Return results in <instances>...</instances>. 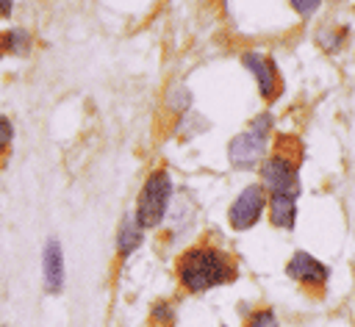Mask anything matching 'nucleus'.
Wrapping results in <instances>:
<instances>
[{
	"label": "nucleus",
	"mask_w": 355,
	"mask_h": 327,
	"mask_svg": "<svg viewBox=\"0 0 355 327\" xmlns=\"http://www.w3.org/2000/svg\"><path fill=\"white\" fill-rule=\"evenodd\" d=\"M178 277L180 283L197 294V291H208L225 280L233 277V266L225 260V255L214 247H194L189 249L180 263H178Z\"/></svg>",
	"instance_id": "f257e3e1"
},
{
	"label": "nucleus",
	"mask_w": 355,
	"mask_h": 327,
	"mask_svg": "<svg viewBox=\"0 0 355 327\" xmlns=\"http://www.w3.org/2000/svg\"><path fill=\"white\" fill-rule=\"evenodd\" d=\"M286 272H288V277L302 280V283H311V285H319V283L327 280V266L319 263V260H316L313 255H308V252H294V258L288 260Z\"/></svg>",
	"instance_id": "6e6552de"
},
{
	"label": "nucleus",
	"mask_w": 355,
	"mask_h": 327,
	"mask_svg": "<svg viewBox=\"0 0 355 327\" xmlns=\"http://www.w3.org/2000/svg\"><path fill=\"white\" fill-rule=\"evenodd\" d=\"M169 200H172V180L166 172H153L147 180H144V188L139 194V208H136V219L141 222V227H158L161 219L166 216V208H169Z\"/></svg>",
	"instance_id": "f03ea898"
},
{
	"label": "nucleus",
	"mask_w": 355,
	"mask_h": 327,
	"mask_svg": "<svg viewBox=\"0 0 355 327\" xmlns=\"http://www.w3.org/2000/svg\"><path fill=\"white\" fill-rule=\"evenodd\" d=\"M11 139H14V127L6 116H0V150H6L11 144Z\"/></svg>",
	"instance_id": "2eb2a0df"
},
{
	"label": "nucleus",
	"mask_w": 355,
	"mask_h": 327,
	"mask_svg": "<svg viewBox=\"0 0 355 327\" xmlns=\"http://www.w3.org/2000/svg\"><path fill=\"white\" fill-rule=\"evenodd\" d=\"M261 180L263 188H269L272 194H297V172L294 164L283 155H272L263 169H261Z\"/></svg>",
	"instance_id": "39448f33"
},
{
	"label": "nucleus",
	"mask_w": 355,
	"mask_h": 327,
	"mask_svg": "<svg viewBox=\"0 0 355 327\" xmlns=\"http://www.w3.org/2000/svg\"><path fill=\"white\" fill-rule=\"evenodd\" d=\"M291 6L297 8V14H302V17H311L319 6H322V0H291Z\"/></svg>",
	"instance_id": "ddd939ff"
},
{
	"label": "nucleus",
	"mask_w": 355,
	"mask_h": 327,
	"mask_svg": "<svg viewBox=\"0 0 355 327\" xmlns=\"http://www.w3.org/2000/svg\"><path fill=\"white\" fill-rule=\"evenodd\" d=\"M294 197L297 194H272V200H269V219H272L275 227H286V230L294 227V213H297Z\"/></svg>",
	"instance_id": "1a4fd4ad"
},
{
	"label": "nucleus",
	"mask_w": 355,
	"mask_h": 327,
	"mask_svg": "<svg viewBox=\"0 0 355 327\" xmlns=\"http://www.w3.org/2000/svg\"><path fill=\"white\" fill-rule=\"evenodd\" d=\"M141 236H144V227L141 222L136 219V213H128L119 224V236H116V249L119 255H130L139 244H141Z\"/></svg>",
	"instance_id": "9d476101"
},
{
	"label": "nucleus",
	"mask_w": 355,
	"mask_h": 327,
	"mask_svg": "<svg viewBox=\"0 0 355 327\" xmlns=\"http://www.w3.org/2000/svg\"><path fill=\"white\" fill-rule=\"evenodd\" d=\"M153 316H155L158 321H172V319H175V313H172V308H169V305H164V302H158V305H153Z\"/></svg>",
	"instance_id": "dca6fc26"
},
{
	"label": "nucleus",
	"mask_w": 355,
	"mask_h": 327,
	"mask_svg": "<svg viewBox=\"0 0 355 327\" xmlns=\"http://www.w3.org/2000/svg\"><path fill=\"white\" fill-rule=\"evenodd\" d=\"M263 202H266V197H263V186H247V188L233 200L230 213H227L233 230H250V227L261 219V213H263Z\"/></svg>",
	"instance_id": "20e7f679"
},
{
	"label": "nucleus",
	"mask_w": 355,
	"mask_h": 327,
	"mask_svg": "<svg viewBox=\"0 0 355 327\" xmlns=\"http://www.w3.org/2000/svg\"><path fill=\"white\" fill-rule=\"evenodd\" d=\"M241 64L255 72V80H258L261 94H263L266 100H272L275 91H277V69H275V64H272L269 58H263L261 53H252V50L241 55Z\"/></svg>",
	"instance_id": "0eeeda50"
},
{
	"label": "nucleus",
	"mask_w": 355,
	"mask_h": 327,
	"mask_svg": "<svg viewBox=\"0 0 355 327\" xmlns=\"http://www.w3.org/2000/svg\"><path fill=\"white\" fill-rule=\"evenodd\" d=\"M42 277H44V288L50 294H58L64 288V252L58 238H47L44 252H42Z\"/></svg>",
	"instance_id": "423d86ee"
},
{
	"label": "nucleus",
	"mask_w": 355,
	"mask_h": 327,
	"mask_svg": "<svg viewBox=\"0 0 355 327\" xmlns=\"http://www.w3.org/2000/svg\"><path fill=\"white\" fill-rule=\"evenodd\" d=\"M250 327H277L275 313H272V310H261V313H255L252 321H250Z\"/></svg>",
	"instance_id": "4468645a"
},
{
	"label": "nucleus",
	"mask_w": 355,
	"mask_h": 327,
	"mask_svg": "<svg viewBox=\"0 0 355 327\" xmlns=\"http://www.w3.org/2000/svg\"><path fill=\"white\" fill-rule=\"evenodd\" d=\"M11 6H14V0H0V17H8Z\"/></svg>",
	"instance_id": "f3484780"
},
{
	"label": "nucleus",
	"mask_w": 355,
	"mask_h": 327,
	"mask_svg": "<svg viewBox=\"0 0 355 327\" xmlns=\"http://www.w3.org/2000/svg\"><path fill=\"white\" fill-rule=\"evenodd\" d=\"M0 50L14 53V55H28V53H31V33L22 30V28L6 30V36L0 39Z\"/></svg>",
	"instance_id": "9b49d317"
},
{
	"label": "nucleus",
	"mask_w": 355,
	"mask_h": 327,
	"mask_svg": "<svg viewBox=\"0 0 355 327\" xmlns=\"http://www.w3.org/2000/svg\"><path fill=\"white\" fill-rule=\"evenodd\" d=\"M189 103H191V97H189V91H186V89H178V91H172V100H169V108H172V111H183V108H189Z\"/></svg>",
	"instance_id": "f8f14e48"
},
{
	"label": "nucleus",
	"mask_w": 355,
	"mask_h": 327,
	"mask_svg": "<svg viewBox=\"0 0 355 327\" xmlns=\"http://www.w3.org/2000/svg\"><path fill=\"white\" fill-rule=\"evenodd\" d=\"M269 125H272V119L263 114V116H258L244 133H239V136L230 141L227 155H230V164H233L236 169H250V166H255V164L263 158Z\"/></svg>",
	"instance_id": "7ed1b4c3"
}]
</instances>
